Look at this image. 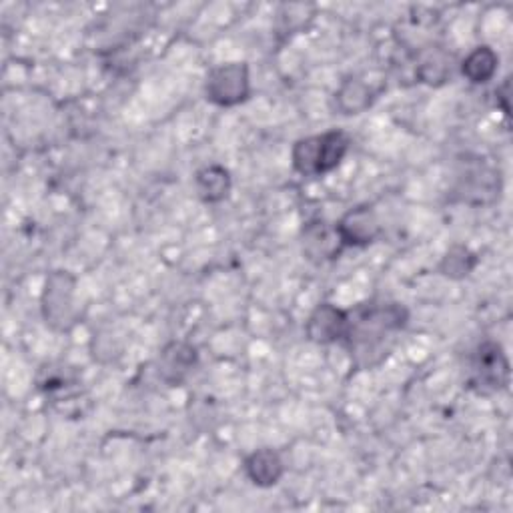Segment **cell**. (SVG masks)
<instances>
[{
	"label": "cell",
	"instance_id": "6da1fadb",
	"mask_svg": "<svg viewBox=\"0 0 513 513\" xmlns=\"http://www.w3.org/2000/svg\"><path fill=\"white\" fill-rule=\"evenodd\" d=\"M407 309L399 303H363L347 311L345 345L349 347L355 363L369 369L381 363L397 333L407 325Z\"/></svg>",
	"mask_w": 513,
	"mask_h": 513
},
{
	"label": "cell",
	"instance_id": "7a4b0ae2",
	"mask_svg": "<svg viewBox=\"0 0 513 513\" xmlns=\"http://www.w3.org/2000/svg\"><path fill=\"white\" fill-rule=\"evenodd\" d=\"M349 145L351 141L343 131L301 139L293 147V167L303 177H321L341 165Z\"/></svg>",
	"mask_w": 513,
	"mask_h": 513
},
{
	"label": "cell",
	"instance_id": "3957f363",
	"mask_svg": "<svg viewBox=\"0 0 513 513\" xmlns=\"http://www.w3.org/2000/svg\"><path fill=\"white\" fill-rule=\"evenodd\" d=\"M471 383L483 393H493L507 387L509 361L499 343L485 341L475 349L471 361Z\"/></svg>",
	"mask_w": 513,
	"mask_h": 513
},
{
	"label": "cell",
	"instance_id": "277c9868",
	"mask_svg": "<svg viewBox=\"0 0 513 513\" xmlns=\"http://www.w3.org/2000/svg\"><path fill=\"white\" fill-rule=\"evenodd\" d=\"M207 99L219 107H235L249 99V69L245 63H233L215 69L207 79Z\"/></svg>",
	"mask_w": 513,
	"mask_h": 513
},
{
	"label": "cell",
	"instance_id": "5b68a950",
	"mask_svg": "<svg viewBox=\"0 0 513 513\" xmlns=\"http://www.w3.org/2000/svg\"><path fill=\"white\" fill-rule=\"evenodd\" d=\"M75 279L67 271H57L49 277L43 297V313L49 325L67 329L75 319Z\"/></svg>",
	"mask_w": 513,
	"mask_h": 513
},
{
	"label": "cell",
	"instance_id": "8992f818",
	"mask_svg": "<svg viewBox=\"0 0 513 513\" xmlns=\"http://www.w3.org/2000/svg\"><path fill=\"white\" fill-rule=\"evenodd\" d=\"M335 227L343 247H365L379 235V221L371 207H357L349 211Z\"/></svg>",
	"mask_w": 513,
	"mask_h": 513
},
{
	"label": "cell",
	"instance_id": "52a82bcc",
	"mask_svg": "<svg viewBox=\"0 0 513 513\" xmlns=\"http://www.w3.org/2000/svg\"><path fill=\"white\" fill-rule=\"evenodd\" d=\"M347 331V311H341L329 303L315 309L307 323V335L311 341L327 345L343 341Z\"/></svg>",
	"mask_w": 513,
	"mask_h": 513
},
{
	"label": "cell",
	"instance_id": "ba28073f",
	"mask_svg": "<svg viewBox=\"0 0 513 513\" xmlns=\"http://www.w3.org/2000/svg\"><path fill=\"white\" fill-rule=\"evenodd\" d=\"M343 249L337 227H329L327 223H313L303 233V251L309 259L327 261L335 259Z\"/></svg>",
	"mask_w": 513,
	"mask_h": 513
},
{
	"label": "cell",
	"instance_id": "9c48e42d",
	"mask_svg": "<svg viewBox=\"0 0 513 513\" xmlns=\"http://www.w3.org/2000/svg\"><path fill=\"white\" fill-rule=\"evenodd\" d=\"M249 479L259 487L275 485L283 475V461L273 449L255 451L245 463Z\"/></svg>",
	"mask_w": 513,
	"mask_h": 513
},
{
	"label": "cell",
	"instance_id": "30bf717a",
	"mask_svg": "<svg viewBox=\"0 0 513 513\" xmlns=\"http://www.w3.org/2000/svg\"><path fill=\"white\" fill-rule=\"evenodd\" d=\"M197 353L191 345L185 343H173L169 345L161 359H159V373L163 375L165 381L169 383H179L195 365Z\"/></svg>",
	"mask_w": 513,
	"mask_h": 513
},
{
	"label": "cell",
	"instance_id": "8fae6325",
	"mask_svg": "<svg viewBox=\"0 0 513 513\" xmlns=\"http://www.w3.org/2000/svg\"><path fill=\"white\" fill-rule=\"evenodd\" d=\"M195 185L205 203H219L231 191V177L223 167H207L197 173Z\"/></svg>",
	"mask_w": 513,
	"mask_h": 513
},
{
	"label": "cell",
	"instance_id": "7c38bea8",
	"mask_svg": "<svg viewBox=\"0 0 513 513\" xmlns=\"http://www.w3.org/2000/svg\"><path fill=\"white\" fill-rule=\"evenodd\" d=\"M497 63H499V57L493 53V49L489 47H477L465 61H463V75L475 83V85H481V83H487L491 81V77L495 75L497 71Z\"/></svg>",
	"mask_w": 513,
	"mask_h": 513
},
{
	"label": "cell",
	"instance_id": "4fadbf2b",
	"mask_svg": "<svg viewBox=\"0 0 513 513\" xmlns=\"http://www.w3.org/2000/svg\"><path fill=\"white\" fill-rule=\"evenodd\" d=\"M337 105L343 115H359L371 105V91L361 81H347L337 93Z\"/></svg>",
	"mask_w": 513,
	"mask_h": 513
},
{
	"label": "cell",
	"instance_id": "5bb4252c",
	"mask_svg": "<svg viewBox=\"0 0 513 513\" xmlns=\"http://www.w3.org/2000/svg\"><path fill=\"white\" fill-rule=\"evenodd\" d=\"M475 263H477V259H475V255H473L469 249H465V247H453V249L445 255V259H443V263H441L439 269H441V273L447 275L449 279H463V277H467V275L473 271Z\"/></svg>",
	"mask_w": 513,
	"mask_h": 513
}]
</instances>
